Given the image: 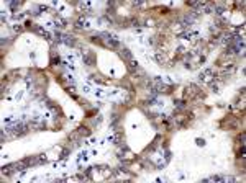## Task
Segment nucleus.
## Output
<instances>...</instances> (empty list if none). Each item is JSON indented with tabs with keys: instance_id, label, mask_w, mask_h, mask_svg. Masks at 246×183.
Listing matches in <instances>:
<instances>
[{
	"instance_id": "obj_1",
	"label": "nucleus",
	"mask_w": 246,
	"mask_h": 183,
	"mask_svg": "<svg viewBox=\"0 0 246 183\" xmlns=\"http://www.w3.org/2000/svg\"><path fill=\"white\" fill-rule=\"evenodd\" d=\"M200 80L205 82V84H212L213 80V69H205V70L200 72Z\"/></svg>"
},
{
	"instance_id": "obj_2",
	"label": "nucleus",
	"mask_w": 246,
	"mask_h": 183,
	"mask_svg": "<svg viewBox=\"0 0 246 183\" xmlns=\"http://www.w3.org/2000/svg\"><path fill=\"white\" fill-rule=\"evenodd\" d=\"M76 28L77 29H89V28H92V23H90V20L87 18V16H81V18L77 20V23H76Z\"/></svg>"
},
{
	"instance_id": "obj_3",
	"label": "nucleus",
	"mask_w": 246,
	"mask_h": 183,
	"mask_svg": "<svg viewBox=\"0 0 246 183\" xmlns=\"http://www.w3.org/2000/svg\"><path fill=\"white\" fill-rule=\"evenodd\" d=\"M58 41H63L64 44H67V46L76 44V39H74L72 36H69V34H61V33H58Z\"/></svg>"
},
{
	"instance_id": "obj_4",
	"label": "nucleus",
	"mask_w": 246,
	"mask_h": 183,
	"mask_svg": "<svg viewBox=\"0 0 246 183\" xmlns=\"http://www.w3.org/2000/svg\"><path fill=\"white\" fill-rule=\"evenodd\" d=\"M120 56H121L123 59H126V60H131V59H133V56H131V52H130L128 49H121Z\"/></svg>"
},
{
	"instance_id": "obj_5",
	"label": "nucleus",
	"mask_w": 246,
	"mask_h": 183,
	"mask_svg": "<svg viewBox=\"0 0 246 183\" xmlns=\"http://www.w3.org/2000/svg\"><path fill=\"white\" fill-rule=\"evenodd\" d=\"M174 106H175V110H184V108H186V101H184V100H175Z\"/></svg>"
},
{
	"instance_id": "obj_6",
	"label": "nucleus",
	"mask_w": 246,
	"mask_h": 183,
	"mask_svg": "<svg viewBox=\"0 0 246 183\" xmlns=\"http://www.w3.org/2000/svg\"><path fill=\"white\" fill-rule=\"evenodd\" d=\"M54 23H56V26L59 25V28H64V26H66V20H63L61 16H58V18L54 20Z\"/></svg>"
},
{
	"instance_id": "obj_7",
	"label": "nucleus",
	"mask_w": 246,
	"mask_h": 183,
	"mask_svg": "<svg viewBox=\"0 0 246 183\" xmlns=\"http://www.w3.org/2000/svg\"><path fill=\"white\" fill-rule=\"evenodd\" d=\"M135 69H138V62L131 59V60H130V70H135Z\"/></svg>"
},
{
	"instance_id": "obj_8",
	"label": "nucleus",
	"mask_w": 246,
	"mask_h": 183,
	"mask_svg": "<svg viewBox=\"0 0 246 183\" xmlns=\"http://www.w3.org/2000/svg\"><path fill=\"white\" fill-rule=\"evenodd\" d=\"M79 134H82V136H89V129H85V128H79Z\"/></svg>"
},
{
	"instance_id": "obj_9",
	"label": "nucleus",
	"mask_w": 246,
	"mask_h": 183,
	"mask_svg": "<svg viewBox=\"0 0 246 183\" xmlns=\"http://www.w3.org/2000/svg\"><path fill=\"white\" fill-rule=\"evenodd\" d=\"M186 52H187V49H186V47H184V46H179V47H177V54H179V56L186 54Z\"/></svg>"
},
{
	"instance_id": "obj_10",
	"label": "nucleus",
	"mask_w": 246,
	"mask_h": 183,
	"mask_svg": "<svg viewBox=\"0 0 246 183\" xmlns=\"http://www.w3.org/2000/svg\"><path fill=\"white\" fill-rule=\"evenodd\" d=\"M67 154H69V150H67V149H64V150H63V154H61V159L64 160L66 157H67Z\"/></svg>"
},
{
	"instance_id": "obj_11",
	"label": "nucleus",
	"mask_w": 246,
	"mask_h": 183,
	"mask_svg": "<svg viewBox=\"0 0 246 183\" xmlns=\"http://www.w3.org/2000/svg\"><path fill=\"white\" fill-rule=\"evenodd\" d=\"M51 64H59V57H58V59L52 57V59H51Z\"/></svg>"
},
{
	"instance_id": "obj_12",
	"label": "nucleus",
	"mask_w": 246,
	"mask_h": 183,
	"mask_svg": "<svg viewBox=\"0 0 246 183\" xmlns=\"http://www.w3.org/2000/svg\"><path fill=\"white\" fill-rule=\"evenodd\" d=\"M197 142H199V146H204V144H205L204 139H197Z\"/></svg>"
}]
</instances>
